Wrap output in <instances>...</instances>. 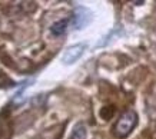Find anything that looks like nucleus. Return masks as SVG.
<instances>
[{"label":"nucleus","instance_id":"nucleus-3","mask_svg":"<svg viewBox=\"0 0 156 139\" xmlns=\"http://www.w3.org/2000/svg\"><path fill=\"white\" fill-rule=\"evenodd\" d=\"M87 45L86 43H77V45H73L70 48H67L62 56V62L63 65H73L75 62H77L79 59L82 58V55L85 53Z\"/></svg>","mask_w":156,"mask_h":139},{"label":"nucleus","instance_id":"nucleus-4","mask_svg":"<svg viewBox=\"0 0 156 139\" xmlns=\"http://www.w3.org/2000/svg\"><path fill=\"white\" fill-rule=\"evenodd\" d=\"M67 26H69V20L62 19V20H59V22L52 24L50 33H52L53 36H62V34H65V32L67 30Z\"/></svg>","mask_w":156,"mask_h":139},{"label":"nucleus","instance_id":"nucleus-6","mask_svg":"<svg viewBox=\"0 0 156 139\" xmlns=\"http://www.w3.org/2000/svg\"><path fill=\"white\" fill-rule=\"evenodd\" d=\"M113 113H115V108H113V106H105L103 109L100 110V116H102L105 120L110 119V118L113 116Z\"/></svg>","mask_w":156,"mask_h":139},{"label":"nucleus","instance_id":"nucleus-2","mask_svg":"<svg viewBox=\"0 0 156 139\" xmlns=\"http://www.w3.org/2000/svg\"><path fill=\"white\" fill-rule=\"evenodd\" d=\"M92 20H93V12L90 9H87V7L77 6L73 10V16H72V26H73V29L76 30L83 29L87 24H90Z\"/></svg>","mask_w":156,"mask_h":139},{"label":"nucleus","instance_id":"nucleus-1","mask_svg":"<svg viewBox=\"0 0 156 139\" xmlns=\"http://www.w3.org/2000/svg\"><path fill=\"white\" fill-rule=\"evenodd\" d=\"M137 125V115L135 110H126L115 125V135L118 138H126Z\"/></svg>","mask_w":156,"mask_h":139},{"label":"nucleus","instance_id":"nucleus-5","mask_svg":"<svg viewBox=\"0 0 156 139\" xmlns=\"http://www.w3.org/2000/svg\"><path fill=\"white\" fill-rule=\"evenodd\" d=\"M87 138V128L85 123H77L73 128L70 139H86Z\"/></svg>","mask_w":156,"mask_h":139}]
</instances>
